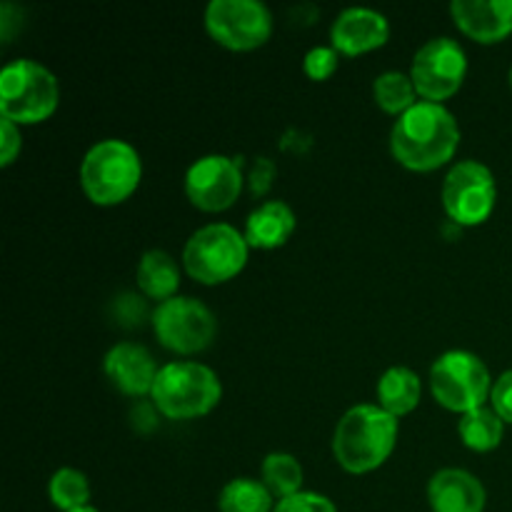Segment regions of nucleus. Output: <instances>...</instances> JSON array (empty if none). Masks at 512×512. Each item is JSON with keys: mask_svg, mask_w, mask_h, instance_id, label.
Here are the masks:
<instances>
[{"mask_svg": "<svg viewBox=\"0 0 512 512\" xmlns=\"http://www.w3.org/2000/svg\"><path fill=\"white\" fill-rule=\"evenodd\" d=\"M460 145V125L440 103L418 105L400 115L390 130V153L403 168L433 173L455 158Z\"/></svg>", "mask_w": 512, "mask_h": 512, "instance_id": "nucleus-1", "label": "nucleus"}, {"mask_svg": "<svg viewBox=\"0 0 512 512\" xmlns=\"http://www.w3.org/2000/svg\"><path fill=\"white\" fill-rule=\"evenodd\" d=\"M398 430V418L385 413L380 405H355L335 425V463L350 475L373 473L393 455Z\"/></svg>", "mask_w": 512, "mask_h": 512, "instance_id": "nucleus-2", "label": "nucleus"}, {"mask_svg": "<svg viewBox=\"0 0 512 512\" xmlns=\"http://www.w3.org/2000/svg\"><path fill=\"white\" fill-rule=\"evenodd\" d=\"M223 400V383L213 368L193 360L160 365L150 403L168 420L205 418Z\"/></svg>", "mask_w": 512, "mask_h": 512, "instance_id": "nucleus-3", "label": "nucleus"}, {"mask_svg": "<svg viewBox=\"0 0 512 512\" xmlns=\"http://www.w3.org/2000/svg\"><path fill=\"white\" fill-rule=\"evenodd\" d=\"M143 180V160L130 143L105 138L85 153L80 163V188L100 208L125 203Z\"/></svg>", "mask_w": 512, "mask_h": 512, "instance_id": "nucleus-4", "label": "nucleus"}, {"mask_svg": "<svg viewBox=\"0 0 512 512\" xmlns=\"http://www.w3.org/2000/svg\"><path fill=\"white\" fill-rule=\"evenodd\" d=\"M58 105V78L45 65L18 58L0 70V115L18 128L45 123Z\"/></svg>", "mask_w": 512, "mask_h": 512, "instance_id": "nucleus-5", "label": "nucleus"}, {"mask_svg": "<svg viewBox=\"0 0 512 512\" xmlns=\"http://www.w3.org/2000/svg\"><path fill=\"white\" fill-rule=\"evenodd\" d=\"M250 245L238 228L210 223L195 230L183 248V270L200 285H223L248 265Z\"/></svg>", "mask_w": 512, "mask_h": 512, "instance_id": "nucleus-6", "label": "nucleus"}, {"mask_svg": "<svg viewBox=\"0 0 512 512\" xmlns=\"http://www.w3.org/2000/svg\"><path fill=\"white\" fill-rule=\"evenodd\" d=\"M493 383L485 360L470 350H448L430 365V393L450 413L465 415L488 405Z\"/></svg>", "mask_w": 512, "mask_h": 512, "instance_id": "nucleus-7", "label": "nucleus"}, {"mask_svg": "<svg viewBox=\"0 0 512 512\" xmlns=\"http://www.w3.org/2000/svg\"><path fill=\"white\" fill-rule=\"evenodd\" d=\"M150 325L158 343L175 355L203 353L218 335V320L213 310L188 295H175L155 305L150 313Z\"/></svg>", "mask_w": 512, "mask_h": 512, "instance_id": "nucleus-8", "label": "nucleus"}, {"mask_svg": "<svg viewBox=\"0 0 512 512\" xmlns=\"http://www.w3.org/2000/svg\"><path fill=\"white\" fill-rule=\"evenodd\" d=\"M498 203V183L480 160H460L443 180V208L458 228H475L493 215Z\"/></svg>", "mask_w": 512, "mask_h": 512, "instance_id": "nucleus-9", "label": "nucleus"}, {"mask_svg": "<svg viewBox=\"0 0 512 512\" xmlns=\"http://www.w3.org/2000/svg\"><path fill=\"white\" fill-rule=\"evenodd\" d=\"M205 30L235 53L263 48L273 35V13L260 0H213L205 8Z\"/></svg>", "mask_w": 512, "mask_h": 512, "instance_id": "nucleus-10", "label": "nucleus"}, {"mask_svg": "<svg viewBox=\"0 0 512 512\" xmlns=\"http://www.w3.org/2000/svg\"><path fill=\"white\" fill-rule=\"evenodd\" d=\"M468 75V55L463 45L453 38H430L413 55L410 78L418 98L425 103H440L453 98Z\"/></svg>", "mask_w": 512, "mask_h": 512, "instance_id": "nucleus-11", "label": "nucleus"}, {"mask_svg": "<svg viewBox=\"0 0 512 512\" xmlns=\"http://www.w3.org/2000/svg\"><path fill=\"white\" fill-rule=\"evenodd\" d=\"M243 163L228 155H203L185 170V195L203 213H223L243 193Z\"/></svg>", "mask_w": 512, "mask_h": 512, "instance_id": "nucleus-12", "label": "nucleus"}, {"mask_svg": "<svg viewBox=\"0 0 512 512\" xmlns=\"http://www.w3.org/2000/svg\"><path fill=\"white\" fill-rule=\"evenodd\" d=\"M103 373L110 385L128 398H150L160 365L145 345L118 343L105 353Z\"/></svg>", "mask_w": 512, "mask_h": 512, "instance_id": "nucleus-13", "label": "nucleus"}, {"mask_svg": "<svg viewBox=\"0 0 512 512\" xmlns=\"http://www.w3.org/2000/svg\"><path fill=\"white\" fill-rule=\"evenodd\" d=\"M388 40V18L373 8H345L330 25V45L348 58L373 53Z\"/></svg>", "mask_w": 512, "mask_h": 512, "instance_id": "nucleus-14", "label": "nucleus"}, {"mask_svg": "<svg viewBox=\"0 0 512 512\" xmlns=\"http://www.w3.org/2000/svg\"><path fill=\"white\" fill-rule=\"evenodd\" d=\"M450 15L455 28L480 45L503 43L512 35V0H453Z\"/></svg>", "mask_w": 512, "mask_h": 512, "instance_id": "nucleus-15", "label": "nucleus"}, {"mask_svg": "<svg viewBox=\"0 0 512 512\" xmlns=\"http://www.w3.org/2000/svg\"><path fill=\"white\" fill-rule=\"evenodd\" d=\"M428 503L433 512H485L488 493L468 470L443 468L430 478Z\"/></svg>", "mask_w": 512, "mask_h": 512, "instance_id": "nucleus-16", "label": "nucleus"}, {"mask_svg": "<svg viewBox=\"0 0 512 512\" xmlns=\"http://www.w3.org/2000/svg\"><path fill=\"white\" fill-rule=\"evenodd\" d=\"M293 208L283 200H268V203L258 205L253 213L245 220V240H248L250 250H275L283 248L295 233Z\"/></svg>", "mask_w": 512, "mask_h": 512, "instance_id": "nucleus-17", "label": "nucleus"}, {"mask_svg": "<svg viewBox=\"0 0 512 512\" xmlns=\"http://www.w3.org/2000/svg\"><path fill=\"white\" fill-rule=\"evenodd\" d=\"M135 283L145 298L155 300L158 305L175 298L180 288L178 260L165 250H148L135 270Z\"/></svg>", "mask_w": 512, "mask_h": 512, "instance_id": "nucleus-18", "label": "nucleus"}, {"mask_svg": "<svg viewBox=\"0 0 512 512\" xmlns=\"http://www.w3.org/2000/svg\"><path fill=\"white\" fill-rule=\"evenodd\" d=\"M423 398V383L418 373L405 365H393L378 380V405L393 418H405L413 413Z\"/></svg>", "mask_w": 512, "mask_h": 512, "instance_id": "nucleus-19", "label": "nucleus"}, {"mask_svg": "<svg viewBox=\"0 0 512 512\" xmlns=\"http://www.w3.org/2000/svg\"><path fill=\"white\" fill-rule=\"evenodd\" d=\"M458 435L465 448L473 450V453H490L503 443L505 423L490 405H483V408L460 415Z\"/></svg>", "mask_w": 512, "mask_h": 512, "instance_id": "nucleus-20", "label": "nucleus"}, {"mask_svg": "<svg viewBox=\"0 0 512 512\" xmlns=\"http://www.w3.org/2000/svg\"><path fill=\"white\" fill-rule=\"evenodd\" d=\"M278 500L273 498L263 480L233 478L218 495L220 512H273Z\"/></svg>", "mask_w": 512, "mask_h": 512, "instance_id": "nucleus-21", "label": "nucleus"}, {"mask_svg": "<svg viewBox=\"0 0 512 512\" xmlns=\"http://www.w3.org/2000/svg\"><path fill=\"white\" fill-rule=\"evenodd\" d=\"M373 100L383 113L395 115V118L420 103L410 73H400V70H388L373 80Z\"/></svg>", "mask_w": 512, "mask_h": 512, "instance_id": "nucleus-22", "label": "nucleus"}, {"mask_svg": "<svg viewBox=\"0 0 512 512\" xmlns=\"http://www.w3.org/2000/svg\"><path fill=\"white\" fill-rule=\"evenodd\" d=\"M260 480L273 493L275 500H285L303 490L305 473L303 465H300V460L295 455L270 453L265 455L263 465H260Z\"/></svg>", "mask_w": 512, "mask_h": 512, "instance_id": "nucleus-23", "label": "nucleus"}, {"mask_svg": "<svg viewBox=\"0 0 512 512\" xmlns=\"http://www.w3.org/2000/svg\"><path fill=\"white\" fill-rule=\"evenodd\" d=\"M48 498L60 512H73L90 505V483L75 468H60L50 475Z\"/></svg>", "mask_w": 512, "mask_h": 512, "instance_id": "nucleus-24", "label": "nucleus"}, {"mask_svg": "<svg viewBox=\"0 0 512 512\" xmlns=\"http://www.w3.org/2000/svg\"><path fill=\"white\" fill-rule=\"evenodd\" d=\"M340 68V53L333 45H318V48H310L305 53L303 70L310 80L315 83H325V80L333 78Z\"/></svg>", "mask_w": 512, "mask_h": 512, "instance_id": "nucleus-25", "label": "nucleus"}, {"mask_svg": "<svg viewBox=\"0 0 512 512\" xmlns=\"http://www.w3.org/2000/svg\"><path fill=\"white\" fill-rule=\"evenodd\" d=\"M273 512H338L328 495L313 493V490H300L290 498L278 500Z\"/></svg>", "mask_w": 512, "mask_h": 512, "instance_id": "nucleus-26", "label": "nucleus"}, {"mask_svg": "<svg viewBox=\"0 0 512 512\" xmlns=\"http://www.w3.org/2000/svg\"><path fill=\"white\" fill-rule=\"evenodd\" d=\"M490 408L503 418L505 425H512V368L495 378L493 393H490Z\"/></svg>", "mask_w": 512, "mask_h": 512, "instance_id": "nucleus-27", "label": "nucleus"}, {"mask_svg": "<svg viewBox=\"0 0 512 512\" xmlns=\"http://www.w3.org/2000/svg\"><path fill=\"white\" fill-rule=\"evenodd\" d=\"M23 150V133L10 120H0V165L10 168Z\"/></svg>", "mask_w": 512, "mask_h": 512, "instance_id": "nucleus-28", "label": "nucleus"}, {"mask_svg": "<svg viewBox=\"0 0 512 512\" xmlns=\"http://www.w3.org/2000/svg\"><path fill=\"white\" fill-rule=\"evenodd\" d=\"M275 175V165L270 163L268 158H258L255 160L253 170H250V188H253V193H265V190L270 188V180H273Z\"/></svg>", "mask_w": 512, "mask_h": 512, "instance_id": "nucleus-29", "label": "nucleus"}, {"mask_svg": "<svg viewBox=\"0 0 512 512\" xmlns=\"http://www.w3.org/2000/svg\"><path fill=\"white\" fill-rule=\"evenodd\" d=\"M158 415V408L153 403H138L133 408V413H130V420H133V428L138 433H150L158 425Z\"/></svg>", "mask_w": 512, "mask_h": 512, "instance_id": "nucleus-30", "label": "nucleus"}, {"mask_svg": "<svg viewBox=\"0 0 512 512\" xmlns=\"http://www.w3.org/2000/svg\"><path fill=\"white\" fill-rule=\"evenodd\" d=\"M18 18L23 20V10H20L18 5H0V38H3V43H10V38L15 35V30H18V23H15V20Z\"/></svg>", "mask_w": 512, "mask_h": 512, "instance_id": "nucleus-31", "label": "nucleus"}, {"mask_svg": "<svg viewBox=\"0 0 512 512\" xmlns=\"http://www.w3.org/2000/svg\"><path fill=\"white\" fill-rule=\"evenodd\" d=\"M73 512H100V510L93 508V505H88V508H80V510H73Z\"/></svg>", "mask_w": 512, "mask_h": 512, "instance_id": "nucleus-32", "label": "nucleus"}, {"mask_svg": "<svg viewBox=\"0 0 512 512\" xmlns=\"http://www.w3.org/2000/svg\"><path fill=\"white\" fill-rule=\"evenodd\" d=\"M508 80H510V88H512V65H510V73H508Z\"/></svg>", "mask_w": 512, "mask_h": 512, "instance_id": "nucleus-33", "label": "nucleus"}]
</instances>
